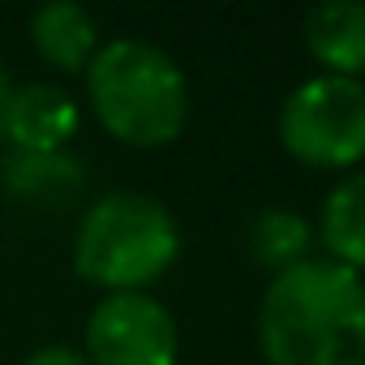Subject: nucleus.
<instances>
[{
	"label": "nucleus",
	"instance_id": "obj_7",
	"mask_svg": "<svg viewBox=\"0 0 365 365\" xmlns=\"http://www.w3.org/2000/svg\"><path fill=\"white\" fill-rule=\"evenodd\" d=\"M305 48L331 69V78L365 73V5L361 0H327L305 14Z\"/></svg>",
	"mask_w": 365,
	"mask_h": 365
},
{
	"label": "nucleus",
	"instance_id": "obj_11",
	"mask_svg": "<svg viewBox=\"0 0 365 365\" xmlns=\"http://www.w3.org/2000/svg\"><path fill=\"white\" fill-rule=\"evenodd\" d=\"M309 241H314L309 220L297 215V211H288V207L262 211L254 220V228H250V254H254V262L267 267V271H275V275L288 271V267H297V262H305L309 258Z\"/></svg>",
	"mask_w": 365,
	"mask_h": 365
},
{
	"label": "nucleus",
	"instance_id": "obj_5",
	"mask_svg": "<svg viewBox=\"0 0 365 365\" xmlns=\"http://www.w3.org/2000/svg\"><path fill=\"white\" fill-rule=\"evenodd\" d=\"M91 365H176V322L146 292H112L86 322Z\"/></svg>",
	"mask_w": 365,
	"mask_h": 365
},
{
	"label": "nucleus",
	"instance_id": "obj_13",
	"mask_svg": "<svg viewBox=\"0 0 365 365\" xmlns=\"http://www.w3.org/2000/svg\"><path fill=\"white\" fill-rule=\"evenodd\" d=\"M9 95H14V86H9V78H5V65H0V138H5V112H9Z\"/></svg>",
	"mask_w": 365,
	"mask_h": 365
},
{
	"label": "nucleus",
	"instance_id": "obj_8",
	"mask_svg": "<svg viewBox=\"0 0 365 365\" xmlns=\"http://www.w3.org/2000/svg\"><path fill=\"white\" fill-rule=\"evenodd\" d=\"M31 43L35 52L61 69V73H86V65L99 52V35H95V18L73 5V0H52L31 18Z\"/></svg>",
	"mask_w": 365,
	"mask_h": 365
},
{
	"label": "nucleus",
	"instance_id": "obj_9",
	"mask_svg": "<svg viewBox=\"0 0 365 365\" xmlns=\"http://www.w3.org/2000/svg\"><path fill=\"white\" fill-rule=\"evenodd\" d=\"M318 237H322L331 262H339V267H348L356 275L365 271V172L344 176L327 194Z\"/></svg>",
	"mask_w": 365,
	"mask_h": 365
},
{
	"label": "nucleus",
	"instance_id": "obj_2",
	"mask_svg": "<svg viewBox=\"0 0 365 365\" xmlns=\"http://www.w3.org/2000/svg\"><path fill=\"white\" fill-rule=\"evenodd\" d=\"M95 120L125 146H168L190 120V86L168 52L142 39H112L86 65Z\"/></svg>",
	"mask_w": 365,
	"mask_h": 365
},
{
	"label": "nucleus",
	"instance_id": "obj_1",
	"mask_svg": "<svg viewBox=\"0 0 365 365\" xmlns=\"http://www.w3.org/2000/svg\"><path fill=\"white\" fill-rule=\"evenodd\" d=\"M267 365H365V279L331 258L279 271L258 305Z\"/></svg>",
	"mask_w": 365,
	"mask_h": 365
},
{
	"label": "nucleus",
	"instance_id": "obj_12",
	"mask_svg": "<svg viewBox=\"0 0 365 365\" xmlns=\"http://www.w3.org/2000/svg\"><path fill=\"white\" fill-rule=\"evenodd\" d=\"M26 365H91L78 348H65V344H48V348H39V352H31L26 356Z\"/></svg>",
	"mask_w": 365,
	"mask_h": 365
},
{
	"label": "nucleus",
	"instance_id": "obj_3",
	"mask_svg": "<svg viewBox=\"0 0 365 365\" xmlns=\"http://www.w3.org/2000/svg\"><path fill=\"white\" fill-rule=\"evenodd\" d=\"M180 254V232L172 211L138 190L99 198L73 241V271L108 292H142Z\"/></svg>",
	"mask_w": 365,
	"mask_h": 365
},
{
	"label": "nucleus",
	"instance_id": "obj_4",
	"mask_svg": "<svg viewBox=\"0 0 365 365\" xmlns=\"http://www.w3.org/2000/svg\"><path fill=\"white\" fill-rule=\"evenodd\" d=\"M279 142L305 168H352L365 159V82L309 78L279 108Z\"/></svg>",
	"mask_w": 365,
	"mask_h": 365
},
{
	"label": "nucleus",
	"instance_id": "obj_10",
	"mask_svg": "<svg viewBox=\"0 0 365 365\" xmlns=\"http://www.w3.org/2000/svg\"><path fill=\"white\" fill-rule=\"evenodd\" d=\"M5 185L14 198H26L35 207H65L82 194L86 176L78 159H69L65 150H52V155H18L5 168Z\"/></svg>",
	"mask_w": 365,
	"mask_h": 365
},
{
	"label": "nucleus",
	"instance_id": "obj_6",
	"mask_svg": "<svg viewBox=\"0 0 365 365\" xmlns=\"http://www.w3.org/2000/svg\"><path fill=\"white\" fill-rule=\"evenodd\" d=\"M78 120L82 112L69 91L52 82H26L9 95L5 138L22 155H52V150H65V142L78 133Z\"/></svg>",
	"mask_w": 365,
	"mask_h": 365
}]
</instances>
